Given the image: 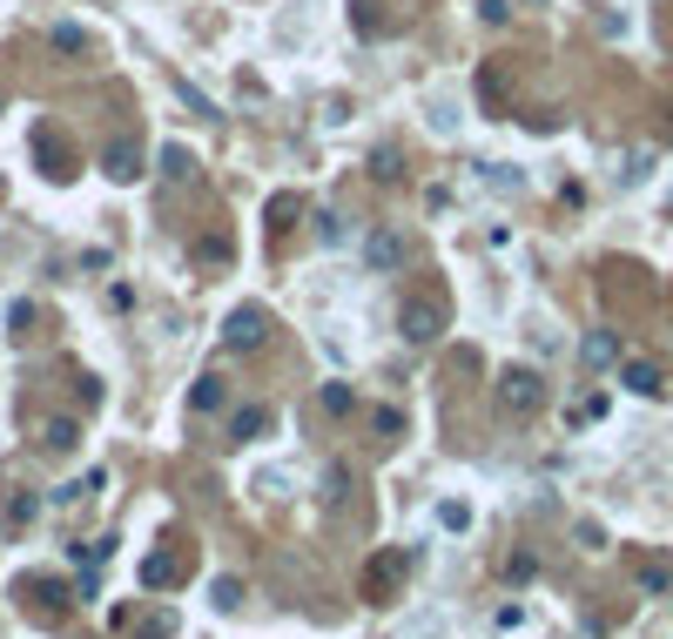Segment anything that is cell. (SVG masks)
I'll return each mask as SVG.
<instances>
[{"mask_svg": "<svg viewBox=\"0 0 673 639\" xmlns=\"http://www.w3.org/2000/svg\"><path fill=\"white\" fill-rule=\"evenodd\" d=\"M620 384H626L633 397H666V371L647 364V357H626V364H620Z\"/></svg>", "mask_w": 673, "mask_h": 639, "instance_id": "5", "label": "cell"}, {"mask_svg": "<svg viewBox=\"0 0 673 639\" xmlns=\"http://www.w3.org/2000/svg\"><path fill=\"white\" fill-rule=\"evenodd\" d=\"M350 405H358V397H350V390H344V384H324V411H331V418H344V411H350Z\"/></svg>", "mask_w": 673, "mask_h": 639, "instance_id": "18", "label": "cell"}, {"mask_svg": "<svg viewBox=\"0 0 673 639\" xmlns=\"http://www.w3.org/2000/svg\"><path fill=\"white\" fill-rule=\"evenodd\" d=\"M405 572H411L405 545H384L371 566H364V599H371V606H390V599H398V586H405Z\"/></svg>", "mask_w": 673, "mask_h": 639, "instance_id": "2", "label": "cell"}, {"mask_svg": "<svg viewBox=\"0 0 673 639\" xmlns=\"http://www.w3.org/2000/svg\"><path fill=\"white\" fill-rule=\"evenodd\" d=\"M176 579H182V558H176V552H148V558H142V586H148V592H169Z\"/></svg>", "mask_w": 673, "mask_h": 639, "instance_id": "8", "label": "cell"}, {"mask_svg": "<svg viewBox=\"0 0 673 639\" xmlns=\"http://www.w3.org/2000/svg\"><path fill=\"white\" fill-rule=\"evenodd\" d=\"M34 148H41V176H48V182H68V176H74V162H68V148H61V142H55L48 129L34 135Z\"/></svg>", "mask_w": 673, "mask_h": 639, "instance_id": "10", "label": "cell"}, {"mask_svg": "<svg viewBox=\"0 0 673 639\" xmlns=\"http://www.w3.org/2000/svg\"><path fill=\"white\" fill-rule=\"evenodd\" d=\"M41 445H48V451H74V445H82V424H74V418H48Z\"/></svg>", "mask_w": 673, "mask_h": 639, "instance_id": "14", "label": "cell"}, {"mask_svg": "<svg viewBox=\"0 0 673 639\" xmlns=\"http://www.w3.org/2000/svg\"><path fill=\"white\" fill-rule=\"evenodd\" d=\"M398 330H405V343H438V337L452 330L445 290H411V297L398 303Z\"/></svg>", "mask_w": 673, "mask_h": 639, "instance_id": "1", "label": "cell"}, {"mask_svg": "<svg viewBox=\"0 0 673 639\" xmlns=\"http://www.w3.org/2000/svg\"><path fill=\"white\" fill-rule=\"evenodd\" d=\"M163 176H169V182H189V176H195V155H189V148H163Z\"/></svg>", "mask_w": 673, "mask_h": 639, "instance_id": "16", "label": "cell"}, {"mask_svg": "<svg viewBox=\"0 0 673 639\" xmlns=\"http://www.w3.org/2000/svg\"><path fill=\"white\" fill-rule=\"evenodd\" d=\"M364 256H371V269H398L405 263V236L398 229H377L371 243H364Z\"/></svg>", "mask_w": 673, "mask_h": 639, "instance_id": "9", "label": "cell"}, {"mask_svg": "<svg viewBox=\"0 0 673 639\" xmlns=\"http://www.w3.org/2000/svg\"><path fill=\"white\" fill-rule=\"evenodd\" d=\"M371 424H377V437H398V431H405V418H398V411H377Z\"/></svg>", "mask_w": 673, "mask_h": 639, "instance_id": "21", "label": "cell"}, {"mask_svg": "<svg viewBox=\"0 0 673 639\" xmlns=\"http://www.w3.org/2000/svg\"><path fill=\"white\" fill-rule=\"evenodd\" d=\"M21 592H34V606H41V613H61V606H68V586H61V579H48V572L21 579Z\"/></svg>", "mask_w": 673, "mask_h": 639, "instance_id": "11", "label": "cell"}, {"mask_svg": "<svg viewBox=\"0 0 673 639\" xmlns=\"http://www.w3.org/2000/svg\"><path fill=\"white\" fill-rule=\"evenodd\" d=\"M498 405H505L512 418H539V411H545V377L526 371V364H512V371L498 377Z\"/></svg>", "mask_w": 673, "mask_h": 639, "instance_id": "3", "label": "cell"}, {"mask_svg": "<svg viewBox=\"0 0 673 639\" xmlns=\"http://www.w3.org/2000/svg\"><path fill=\"white\" fill-rule=\"evenodd\" d=\"M269 424H276V418H269L263 405H243V411H236V418H229V437H236V445H250V437H263Z\"/></svg>", "mask_w": 673, "mask_h": 639, "instance_id": "12", "label": "cell"}, {"mask_svg": "<svg viewBox=\"0 0 673 639\" xmlns=\"http://www.w3.org/2000/svg\"><path fill=\"white\" fill-rule=\"evenodd\" d=\"M377 8H384V0H358V27H364V34H384V14H377Z\"/></svg>", "mask_w": 673, "mask_h": 639, "instance_id": "20", "label": "cell"}, {"mask_svg": "<svg viewBox=\"0 0 673 639\" xmlns=\"http://www.w3.org/2000/svg\"><path fill=\"white\" fill-rule=\"evenodd\" d=\"M263 337H269V310H256V303H243V310L223 324V343H229V350H256Z\"/></svg>", "mask_w": 673, "mask_h": 639, "instance_id": "4", "label": "cell"}, {"mask_svg": "<svg viewBox=\"0 0 673 639\" xmlns=\"http://www.w3.org/2000/svg\"><path fill=\"white\" fill-rule=\"evenodd\" d=\"M195 256H203V263H229V236H203V243H195Z\"/></svg>", "mask_w": 673, "mask_h": 639, "instance_id": "19", "label": "cell"}, {"mask_svg": "<svg viewBox=\"0 0 673 639\" xmlns=\"http://www.w3.org/2000/svg\"><path fill=\"white\" fill-rule=\"evenodd\" d=\"M324 498H331V505L344 498V465H331V471H324Z\"/></svg>", "mask_w": 673, "mask_h": 639, "instance_id": "22", "label": "cell"}, {"mask_svg": "<svg viewBox=\"0 0 673 639\" xmlns=\"http://www.w3.org/2000/svg\"><path fill=\"white\" fill-rule=\"evenodd\" d=\"M189 411H223V377H195V390H189Z\"/></svg>", "mask_w": 673, "mask_h": 639, "instance_id": "15", "label": "cell"}, {"mask_svg": "<svg viewBox=\"0 0 673 639\" xmlns=\"http://www.w3.org/2000/svg\"><path fill=\"white\" fill-rule=\"evenodd\" d=\"M101 176H108V182H135V176H142V148H135L129 135L108 142V148H101Z\"/></svg>", "mask_w": 673, "mask_h": 639, "instance_id": "6", "label": "cell"}, {"mask_svg": "<svg viewBox=\"0 0 673 639\" xmlns=\"http://www.w3.org/2000/svg\"><path fill=\"white\" fill-rule=\"evenodd\" d=\"M579 357H586V364H592V371H606V364H626V357H620V337H613V330H592Z\"/></svg>", "mask_w": 673, "mask_h": 639, "instance_id": "13", "label": "cell"}, {"mask_svg": "<svg viewBox=\"0 0 673 639\" xmlns=\"http://www.w3.org/2000/svg\"><path fill=\"white\" fill-rule=\"evenodd\" d=\"M0 518H8V532H21L27 518H34V498H27V492H21V498H8V511H0Z\"/></svg>", "mask_w": 673, "mask_h": 639, "instance_id": "17", "label": "cell"}, {"mask_svg": "<svg viewBox=\"0 0 673 639\" xmlns=\"http://www.w3.org/2000/svg\"><path fill=\"white\" fill-rule=\"evenodd\" d=\"M633 586L647 599H673V566L666 558H633Z\"/></svg>", "mask_w": 673, "mask_h": 639, "instance_id": "7", "label": "cell"}]
</instances>
